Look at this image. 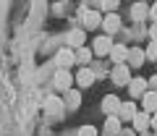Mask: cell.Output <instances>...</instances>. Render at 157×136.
I'll list each match as a JSON object with an SVG mask.
<instances>
[{"instance_id": "cell-15", "label": "cell", "mask_w": 157, "mask_h": 136, "mask_svg": "<svg viewBox=\"0 0 157 136\" xmlns=\"http://www.w3.org/2000/svg\"><path fill=\"white\" fill-rule=\"evenodd\" d=\"M141 100H144V110L147 113H155L157 110V92H144Z\"/></svg>"}, {"instance_id": "cell-3", "label": "cell", "mask_w": 157, "mask_h": 136, "mask_svg": "<svg viewBox=\"0 0 157 136\" xmlns=\"http://www.w3.org/2000/svg\"><path fill=\"white\" fill-rule=\"evenodd\" d=\"M52 84H55L60 92H68V89H71V74H68L66 68L55 71V79H52Z\"/></svg>"}, {"instance_id": "cell-13", "label": "cell", "mask_w": 157, "mask_h": 136, "mask_svg": "<svg viewBox=\"0 0 157 136\" xmlns=\"http://www.w3.org/2000/svg\"><path fill=\"white\" fill-rule=\"evenodd\" d=\"M66 40H68V45H71V47H76V50H78V47H84V32H81V29H73V32H68Z\"/></svg>"}, {"instance_id": "cell-29", "label": "cell", "mask_w": 157, "mask_h": 136, "mask_svg": "<svg viewBox=\"0 0 157 136\" xmlns=\"http://www.w3.org/2000/svg\"><path fill=\"white\" fill-rule=\"evenodd\" d=\"M152 126H155V128H157V115H155V118H152Z\"/></svg>"}, {"instance_id": "cell-10", "label": "cell", "mask_w": 157, "mask_h": 136, "mask_svg": "<svg viewBox=\"0 0 157 136\" xmlns=\"http://www.w3.org/2000/svg\"><path fill=\"white\" fill-rule=\"evenodd\" d=\"M102 110H105L107 115H113V113H118V110H121V102H118V97H113V94H107L105 100H102Z\"/></svg>"}, {"instance_id": "cell-17", "label": "cell", "mask_w": 157, "mask_h": 136, "mask_svg": "<svg viewBox=\"0 0 157 136\" xmlns=\"http://www.w3.org/2000/svg\"><path fill=\"white\" fill-rule=\"evenodd\" d=\"M118 115H121L123 120H134V115H136V108H134V102H126V105H121Z\"/></svg>"}, {"instance_id": "cell-19", "label": "cell", "mask_w": 157, "mask_h": 136, "mask_svg": "<svg viewBox=\"0 0 157 136\" xmlns=\"http://www.w3.org/2000/svg\"><path fill=\"white\" fill-rule=\"evenodd\" d=\"M105 131H107V134H121V123H118V118H115V115H110V118H107V123H105Z\"/></svg>"}, {"instance_id": "cell-20", "label": "cell", "mask_w": 157, "mask_h": 136, "mask_svg": "<svg viewBox=\"0 0 157 136\" xmlns=\"http://www.w3.org/2000/svg\"><path fill=\"white\" fill-rule=\"evenodd\" d=\"M32 110H34V94L29 92V94H26V102H24V120L32 118Z\"/></svg>"}, {"instance_id": "cell-23", "label": "cell", "mask_w": 157, "mask_h": 136, "mask_svg": "<svg viewBox=\"0 0 157 136\" xmlns=\"http://www.w3.org/2000/svg\"><path fill=\"white\" fill-rule=\"evenodd\" d=\"M78 136H97V128L94 126H84V128L78 131Z\"/></svg>"}, {"instance_id": "cell-16", "label": "cell", "mask_w": 157, "mask_h": 136, "mask_svg": "<svg viewBox=\"0 0 157 136\" xmlns=\"http://www.w3.org/2000/svg\"><path fill=\"white\" fill-rule=\"evenodd\" d=\"M144 63V50H139V47H134V50H128V66H141Z\"/></svg>"}, {"instance_id": "cell-18", "label": "cell", "mask_w": 157, "mask_h": 136, "mask_svg": "<svg viewBox=\"0 0 157 136\" xmlns=\"http://www.w3.org/2000/svg\"><path fill=\"white\" fill-rule=\"evenodd\" d=\"M89 60H92V50H86V47H78V50H76V63H78V66H86Z\"/></svg>"}, {"instance_id": "cell-12", "label": "cell", "mask_w": 157, "mask_h": 136, "mask_svg": "<svg viewBox=\"0 0 157 136\" xmlns=\"http://www.w3.org/2000/svg\"><path fill=\"white\" fill-rule=\"evenodd\" d=\"M73 60H76V52H71V50H60V52H58V55H55V63H58V66H60V68L71 66Z\"/></svg>"}, {"instance_id": "cell-2", "label": "cell", "mask_w": 157, "mask_h": 136, "mask_svg": "<svg viewBox=\"0 0 157 136\" xmlns=\"http://www.w3.org/2000/svg\"><path fill=\"white\" fill-rule=\"evenodd\" d=\"M113 81H115L118 86H123V84L131 81V74H128V66H126V63H118V66L113 68Z\"/></svg>"}, {"instance_id": "cell-4", "label": "cell", "mask_w": 157, "mask_h": 136, "mask_svg": "<svg viewBox=\"0 0 157 136\" xmlns=\"http://www.w3.org/2000/svg\"><path fill=\"white\" fill-rule=\"evenodd\" d=\"M110 50H113L110 34H105V37H97V40H94V52H97V55H110Z\"/></svg>"}, {"instance_id": "cell-28", "label": "cell", "mask_w": 157, "mask_h": 136, "mask_svg": "<svg viewBox=\"0 0 157 136\" xmlns=\"http://www.w3.org/2000/svg\"><path fill=\"white\" fill-rule=\"evenodd\" d=\"M121 136H134V134H131V131H121Z\"/></svg>"}, {"instance_id": "cell-5", "label": "cell", "mask_w": 157, "mask_h": 136, "mask_svg": "<svg viewBox=\"0 0 157 136\" xmlns=\"http://www.w3.org/2000/svg\"><path fill=\"white\" fill-rule=\"evenodd\" d=\"M147 86H149V81L141 79V76H139V79H131V81H128V89H131V94H134V97H144Z\"/></svg>"}, {"instance_id": "cell-25", "label": "cell", "mask_w": 157, "mask_h": 136, "mask_svg": "<svg viewBox=\"0 0 157 136\" xmlns=\"http://www.w3.org/2000/svg\"><path fill=\"white\" fill-rule=\"evenodd\" d=\"M149 37H152V40H157V21L152 24V29H149Z\"/></svg>"}, {"instance_id": "cell-7", "label": "cell", "mask_w": 157, "mask_h": 136, "mask_svg": "<svg viewBox=\"0 0 157 136\" xmlns=\"http://www.w3.org/2000/svg\"><path fill=\"white\" fill-rule=\"evenodd\" d=\"M149 126H152V118H149V113H147V110L134 115V128H136V131H147Z\"/></svg>"}, {"instance_id": "cell-22", "label": "cell", "mask_w": 157, "mask_h": 136, "mask_svg": "<svg viewBox=\"0 0 157 136\" xmlns=\"http://www.w3.org/2000/svg\"><path fill=\"white\" fill-rule=\"evenodd\" d=\"M100 6H102V11H115L118 0H100Z\"/></svg>"}, {"instance_id": "cell-27", "label": "cell", "mask_w": 157, "mask_h": 136, "mask_svg": "<svg viewBox=\"0 0 157 136\" xmlns=\"http://www.w3.org/2000/svg\"><path fill=\"white\" fill-rule=\"evenodd\" d=\"M149 86H152V89H157V76H152V79H149Z\"/></svg>"}, {"instance_id": "cell-8", "label": "cell", "mask_w": 157, "mask_h": 136, "mask_svg": "<svg viewBox=\"0 0 157 136\" xmlns=\"http://www.w3.org/2000/svg\"><path fill=\"white\" fill-rule=\"evenodd\" d=\"M92 81H94V74H92L89 68H81L76 74V84L81 86V89H86V86H92Z\"/></svg>"}, {"instance_id": "cell-26", "label": "cell", "mask_w": 157, "mask_h": 136, "mask_svg": "<svg viewBox=\"0 0 157 136\" xmlns=\"http://www.w3.org/2000/svg\"><path fill=\"white\" fill-rule=\"evenodd\" d=\"M149 16H152V18H155V21H157V0H155V6H152V8H149Z\"/></svg>"}, {"instance_id": "cell-1", "label": "cell", "mask_w": 157, "mask_h": 136, "mask_svg": "<svg viewBox=\"0 0 157 136\" xmlns=\"http://www.w3.org/2000/svg\"><path fill=\"white\" fill-rule=\"evenodd\" d=\"M63 110H66L63 100H58V97H47V100H45V113L50 115V118H60Z\"/></svg>"}, {"instance_id": "cell-21", "label": "cell", "mask_w": 157, "mask_h": 136, "mask_svg": "<svg viewBox=\"0 0 157 136\" xmlns=\"http://www.w3.org/2000/svg\"><path fill=\"white\" fill-rule=\"evenodd\" d=\"M66 100H68V108H76L78 102H81V97H78V92L68 89V92H66Z\"/></svg>"}, {"instance_id": "cell-24", "label": "cell", "mask_w": 157, "mask_h": 136, "mask_svg": "<svg viewBox=\"0 0 157 136\" xmlns=\"http://www.w3.org/2000/svg\"><path fill=\"white\" fill-rule=\"evenodd\" d=\"M147 58H157V40L152 42L149 47H147Z\"/></svg>"}, {"instance_id": "cell-11", "label": "cell", "mask_w": 157, "mask_h": 136, "mask_svg": "<svg viewBox=\"0 0 157 136\" xmlns=\"http://www.w3.org/2000/svg\"><path fill=\"white\" fill-rule=\"evenodd\" d=\"M110 58L115 60V66H118V63H126V60H128V50H126L123 45H113V50H110Z\"/></svg>"}, {"instance_id": "cell-6", "label": "cell", "mask_w": 157, "mask_h": 136, "mask_svg": "<svg viewBox=\"0 0 157 136\" xmlns=\"http://www.w3.org/2000/svg\"><path fill=\"white\" fill-rule=\"evenodd\" d=\"M102 29H105L107 34H115L118 29H121V18H118L115 13H107V16L102 18Z\"/></svg>"}, {"instance_id": "cell-14", "label": "cell", "mask_w": 157, "mask_h": 136, "mask_svg": "<svg viewBox=\"0 0 157 136\" xmlns=\"http://www.w3.org/2000/svg\"><path fill=\"white\" fill-rule=\"evenodd\" d=\"M144 16H149V8H147V0H141V3H136V6L131 8V18H134V21H141Z\"/></svg>"}, {"instance_id": "cell-9", "label": "cell", "mask_w": 157, "mask_h": 136, "mask_svg": "<svg viewBox=\"0 0 157 136\" xmlns=\"http://www.w3.org/2000/svg\"><path fill=\"white\" fill-rule=\"evenodd\" d=\"M102 18H105V16H100L97 11H86V13H84V26H86V29H97V26L102 24Z\"/></svg>"}]
</instances>
